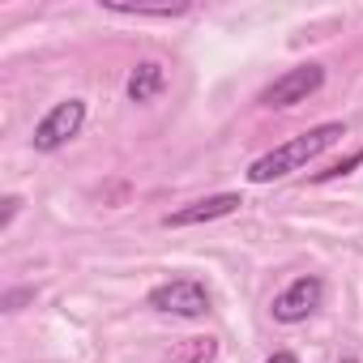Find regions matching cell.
Segmentation results:
<instances>
[{
	"label": "cell",
	"instance_id": "6da1fadb",
	"mask_svg": "<svg viewBox=\"0 0 363 363\" xmlns=\"http://www.w3.org/2000/svg\"><path fill=\"white\" fill-rule=\"evenodd\" d=\"M337 137H346V124L325 120V124H316V128H308V133L291 137L286 145H278V150H269V154L252 158V162H248V179H252V184H269V179H282V175H291V171L308 167L316 154H325Z\"/></svg>",
	"mask_w": 363,
	"mask_h": 363
},
{
	"label": "cell",
	"instance_id": "7a4b0ae2",
	"mask_svg": "<svg viewBox=\"0 0 363 363\" xmlns=\"http://www.w3.org/2000/svg\"><path fill=\"white\" fill-rule=\"evenodd\" d=\"M82 124H86V99H60V103L35 124L30 145H35L39 154H56V150H65V145L82 133Z\"/></svg>",
	"mask_w": 363,
	"mask_h": 363
},
{
	"label": "cell",
	"instance_id": "3957f363",
	"mask_svg": "<svg viewBox=\"0 0 363 363\" xmlns=\"http://www.w3.org/2000/svg\"><path fill=\"white\" fill-rule=\"evenodd\" d=\"M150 308L154 312H167V316L201 320V316H210V291L197 278H171V282H158L150 291Z\"/></svg>",
	"mask_w": 363,
	"mask_h": 363
},
{
	"label": "cell",
	"instance_id": "277c9868",
	"mask_svg": "<svg viewBox=\"0 0 363 363\" xmlns=\"http://www.w3.org/2000/svg\"><path fill=\"white\" fill-rule=\"evenodd\" d=\"M320 86H325V69H320V65H295V69H286L282 77H274V82L257 94V103L269 107V111H282V107L308 103Z\"/></svg>",
	"mask_w": 363,
	"mask_h": 363
},
{
	"label": "cell",
	"instance_id": "5b68a950",
	"mask_svg": "<svg viewBox=\"0 0 363 363\" xmlns=\"http://www.w3.org/2000/svg\"><path fill=\"white\" fill-rule=\"evenodd\" d=\"M320 299H325V282H320L316 274H303V278H295L291 286H282V291L274 295L269 312H274L278 325H299V320H308V316L320 308Z\"/></svg>",
	"mask_w": 363,
	"mask_h": 363
},
{
	"label": "cell",
	"instance_id": "8992f818",
	"mask_svg": "<svg viewBox=\"0 0 363 363\" xmlns=\"http://www.w3.org/2000/svg\"><path fill=\"white\" fill-rule=\"evenodd\" d=\"M244 206L240 193H214V197H201V201H189L171 214H162V227H201V223H214V218H227Z\"/></svg>",
	"mask_w": 363,
	"mask_h": 363
},
{
	"label": "cell",
	"instance_id": "52a82bcc",
	"mask_svg": "<svg viewBox=\"0 0 363 363\" xmlns=\"http://www.w3.org/2000/svg\"><path fill=\"white\" fill-rule=\"evenodd\" d=\"M162 90H167V69H162L158 60H141V65L128 73V82H124V94H128V103H137V107L154 103Z\"/></svg>",
	"mask_w": 363,
	"mask_h": 363
},
{
	"label": "cell",
	"instance_id": "ba28073f",
	"mask_svg": "<svg viewBox=\"0 0 363 363\" xmlns=\"http://www.w3.org/2000/svg\"><path fill=\"white\" fill-rule=\"evenodd\" d=\"M107 13H120V18H184L189 5H158V9H145V5H107Z\"/></svg>",
	"mask_w": 363,
	"mask_h": 363
},
{
	"label": "cell",
	"instance_id": "9c48e42d",
	"mask_svg": "<svg viewBox=\"0 0 363 363\" xmlns=\"http://www.w3.org/2000/svg\"><path fill=\"white\" fill-rule=\"evenodd\" d=\"M363 162V145L354 150V154H346V158H337L333 167H325V171H316V179H342V175H350L354 167Z\"/></svg>",
	"mask_w": 363,
	"mask_h": 363
},
{
	"label": "cell",
	"instance_id": "30bf717a",
	"mask_svg": "<svg viewBox=\"0 0 363 363\" xmlns=\"http://www.w3.org/2000/svg\"><path fill=\"white\" fill-rule=\"evenodd\" d=\"M218 354V346H214V337H193V354L184 359V363H210Z\"/></svg>",
	"mask_w": 363,
	"mask_h": 363
},
{
	"label": "cell",
	"instance_id": "8fae6325",
	"mask_svg": "<svg viewBox=\"0 0 363 363\" xmlns=\"http://www.w3.org/2000/svg\"><path fill=\"white\" fill-rule=\"evenodd\" d=\"M26 299H35V286H13V291H5V299H0V308L5 312H18Z\"/></svg>",
	"mask_w": 363,
	"mask_h": 363
},
{
	"label": "cell",
	"instance_id": "7c38bea8",
	"mask_svg": "<svg viewBox=\"0 0 363 363\" xmlns=\"http://www.w3.org/2000/svg\"><path fill=\"white\" fill-rule=\"evenodd\" d=\"M0 206H5V210H0V231H9V227H13V218H18V210H22V197H18V193H9Z\"/></svg>",
	"mask_w": 363,
	"mask_h": 363
},
{
	"label": "cell",
	"instance_id": "4fadbf2b",
	"mask_svg": "<svg viewBox=\"0 0 363 363\" xmlns=\"http://www.w3.org/2000/svg\"><path fill=\"white\" fill-rule=\"evenodd\" d=\"M265 363H299V359H295V354H291V350H274V354H269V359H265Z\"/></svg>",
	"mask_w": 363,
	"mask_h": 363
},
{
	"label": "cell",
	"instance_id": "5bb4252c",
	"mask_svg": "<svg viewBox=\"0 0 363 363\" xmlns=\"http://www.w3.org/2000/svg\"><path fill=\"white\" fill-rule=\"evenodd\" d=\"M337 363H359V359H350V354H346V359H337Z\"/></svg>",
	"mask_w": 363,
	"mask_h": 363
}]
</instances>
